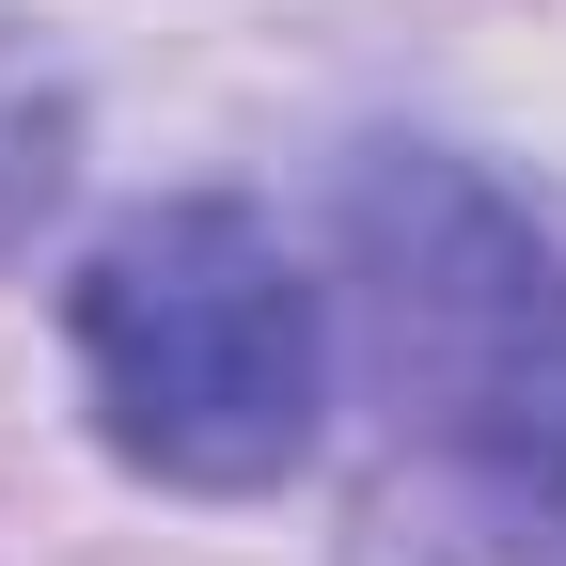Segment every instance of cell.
Segmentation results:
<instances>
[{"instance_id": "3957f363", "label": "cell", "mask_w": 566, "mask_h": 566, "mask_svg": "<svg viewBox=\"0 0 566 566\" xmlns=\"http://www.w3.org/2000/svg\"><path fill=\"white\" fill-rule=\"evenodd\" d=\"M63 174H80V95H63V63L0 17V252L63 205Z\"/></svg>"}, {"instance_id": "277c9868", "label": "cell", "mask_w": 566, "mask_h": 566, "mask_svg": "<svg viewBox=\"0 0 566 566\" xmlns=\"http://www.w3.org/2000/svg\"><path fill=\"white\" fill-rule=\"evenodd\" d=\"M520 520H535V535H551V566H566V441H551V472L520 488Z\"/></svg>"}, {"instance_id": "7a4b0ae2", "label": "cell", "mask_w": 566, "mask_h": 566, "mask_svg": "<svg viewBox=\"0 0 566 566\" xmlns=\"http://www.w3.org/2000/svg\"><path fill=\"white\" fill-rule=\"evenodd\" d=\"M363 300H378L394 409L520 504L566 441V252L504 189H472L441 158H378L363 174Z\"/></svg>"}, {"instance_id": "6da1fadb", "label": "cell", "mask_w": 566, "mask_h": 566, "mask_svg": "<svg viewBox=\"0 0 566 566\" xmlns=\"http://www.w3.org/2000/svg\"><path fill=\"white\" fill-rule=\"evenodd\" d=\"M80 378L158 488H268L331 409V315L252 205H142L80 268Z\"/></svg>"}]
</instances>
